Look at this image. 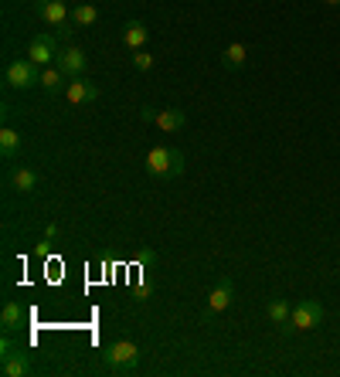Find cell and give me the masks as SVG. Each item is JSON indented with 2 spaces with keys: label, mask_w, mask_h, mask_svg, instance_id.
I'll list each match as a JSON object with an SVG mask.
<instances>
[{
  "label": "cell",
  "mask_w": 340,
  "mask_h": 377,
  "mask_svg": "<svg viewBox=\"0 0 340 377\" xmlns=\"http://www.w3.org/2000/svg\"><path fill=\"white\" fill-rule=\"evenodd\" d=\"M188 167V160H184V153L177 150V147H164V143H157L150 153H147V173H150L153 180H174V177H181Z\"/></svg>",
  "instance_id": "cell-1"
},
{
  "label": "cell",
  "mask_w": 340,
  "mask_h": 377,
  "mask_svg": "<svg viewBox=\"0 0 340 377\" xmlns=\"http://www.w3.org/2000/svg\"><path fill=\"white\" fill-rule=\"evenodd\" d=\"M102 364L116 371V374H130L136 371V364H140V347L133 343V340H113V343H106V350H102Z\"/></svg>",
  "instance_id": "cell-2"
},
{
  "label": "cell",
  "mask_w": 340,
  "mask_h": 377,
  "mask_svg": "<svg viewBox=\"0 0 340 377\" xmlns=\"http://www.w3.org/2000/svg\"><path fill=\"white\" fill-rule=\"evenodd\" d=\"M4 85H7V89H20V92H28V89L41 85V68L28 55L11 58V61H7V68H4Z\"/></svg>",
  "instance_id": "cell-3"
},
{
  "label": "cell",
  "mask_w": 340,
  "mask_h": 377,
  "mask_svg": "<svg viewBox=\"0 0 340 377\" xmlns=\"http://www.w3.org/2000/svg\"><path fill=\"white\" fill-rule=\"evenodd\" d=\"M0 374L4 377H28L31 374V360L28 354L14 347L11 340H0Z\"/></svg>",
  "instance_id": "cell-4"
},
{
  "label": "cell",
  "mask_w": 340,
  "mask_h": 377,
  "mask_svg": "<svg viewBox=\"0 0 340 377\" xmlns=\"http://www.w3.org/2000/svg\"><path fill=\"white\" fill-rule=\"evenodd\" d=\"M323 316H327V309H323L317 299H300L296 306H293V330L296 333H310V330H317L323 323Z\"/></svg>",
  "instance_id": "cell-5"
},
{
  "label": "cell",
  "mask_w": 340,
  "mask_h": 377,
  "mask_svg": "<svg viewBox=\"0 0 340 377\" xmlns=\"http://www.w3.org/2000/svg\"><path fill=\"white\" fill-rule=\"evenodd\" d=\"M143 119L147 123H157V130H164V132H181L184 126H188V113L184 109H177V106H167V109H157L153 113L150 106H143Z\"/></svg>",
  "instance_id": "cell-6"
},
{
  "label": "cell",
  "mask_w": 340,
  "mask_h": 377,
  "mask_svg": "<svg viewBox=\"0 0 340 377\" xmlns=\"http://www.w3.org/2000/svg\"><path fill=\"white\" fill-rule=\"evenodd\" d=\"M28 58L38 65V68H48V65H55L58 58V41L51 35H35L31 44H28Z\"/></svg>",
  "instance_id": "cell-7"
},
{
  "label": "cell",
  "mask_w": 340,
  "mask_h": 377,
  "mask_svg": "<svg viewBox=\"0 0 340 377\" xmlns=\"http://www.w3.org/2000/svg\"><path fill=\"white\" fill-rule=\"evenodd\" d=\"M7 190H14V194H35L38 190V173L31 167H24V163H14V167H7Z\"/></svg>",
  "instance_id": "cell-8"
},
{
  "label": "cell",
  "mask_w": 340,
  "mask_h": 377,
  "mask_svg": "<svg viewBox=\"0 0 340 377\" xmlns=\"http://www.w3.org/2000/svg\"><path fill=\"white\" fill-rule=\"evenodd\" d=\"M55 65H58V68H61V72H65L68 78H78V75H85V68H89V58H85V51H82V48L68 44L65 51H58Z\"/></svg>",
  "instance_id": "cell-9"
},
{
  "label": "cell",
  "mask_w": 340,
  "mask_h": 377,
  "mask_svg": "<svg viewBox=\"0 0 340 377\" xmlns=\"http://www.w3.org/2000/svg\"><path fill=\"white\" fill-rule=\"evenodd\" d=\"M65 99H68L72 106H89V102H95V99H99V85H95L92 78L78 75V78H72V82H68Z\"/></svg>",
  "instance_id": "cell-10"
},
{
  "label": "cell",
  "mask_w": 340,
  "mask_h": 377,
  "mask_svg": "<svg viewBox=\"0 0 340 377\" xmlns=\"http://www.w3.org/2000/svg\"><path fill=\"white\" fill-rule=\"evenodd\" d=\"M231 299H235V285H231V279H218V285L208 292V316H218V313H225L228 306H231Z\"/></svg>",
  "instance_id": "cell-11"
},
{
  "label": "cell",
  "mask_w": 340,
  "mask_h": 377,
  "mask_svg": "<svg viewBox=\"0 0 340 377\" xmlns=\"http://www.w3.org/2000/svg\"><path fill=\"white\" fill-rule=\"evenodd\" d=\"M35 11H38V18L44 24H65V20H72V11H68L65 0H38Z\"/></svg>",
  "instance_id": "cell-12"
},
{
  "label": "cell",
  "mask_w": 340,
  "mask_h": 377,
  "mask_svg": "<svg viewBox=\"0 0 340 377\" xmlns=\"http://www.w3.org/2000/svg\"><path fill=\"white\" fill-rule=\"evenodd\" d=\"M265 316L279 326V333H293V323H289V320H293V306H289L286 299H279V296H276V299L265 302Z\"/></svg>",
  "instance_id": "cell-13"
},
{
  "label": "cell",
  "mask_w": 340,
  "mask_h": 377,
  "mask_svg": "<svg viewBox=\"0 0 340 377\" xmlns=\"http://www.w3.org/2000/svg\"><path fill=\"white\" fill-rule=\"evenodd\" d=\"M147 38H150V27H147L140 18H133L123 24V44H126L130 51H140V48L147 44Z\"/></svg>",
  "instance_id": "cell-14"
},
{
  "label": "cell",
  "mask_w": 340,
  "mask_h": 377,
  "mask_svg": "<svg viewBox=\"0 0 340 377\" xmlns=\"http://www.w3.org/2000/svg\"><path fill=\"white\" fill-rule=\"evenodd\" d=\"M68 82H72V78L65 75V72H61L58 65H48V68H41V89H44L48 95H58V92L65 95Z\"/></svg>",
  "instance_id": "cell-15"
},
{
  "label": "cell",
  "mask_w": 340,
  "mask_h": 377,
  "mask_svg": "<svg viewBox=\"0 0 340 377\" xmlns=\"http://www.w3.org/2000/svg\"><path fill=\"white\" fill-rule=\"evenodd\" d=\"M248 61V48L242 44V41H231L225 51H221V65H225L228 72H238V68H245Z\"/></svg>",
  "instance_id": "cell-16"
},
{
  "label": "cell",
  "mask_w": 340,
  "mask_h": 377,
  "mask_svg": "<svg viewBox=\"0 0 340 377\" xmlns=\"http://www.w3.org/2000/svg\"><path fill=\"white\" fill-rule=\"evenodd\" d=\"M20 323H24V309H20V302H4V309H0V326H4V333L18 330Z\"/></svg>",
  "instance_id": "cell-17"
},
{
  "label": "cell",
  "mask_w": 340,
  "mask_h": 377,
  "mask_svg": "<svg viewBox=\"0 0 340 377\" xmlns=\"http://www.w3.org/2000/svg\"><path fill=\"white\" fill-rule=\"evenodd\" d=\"M20 143H24V140H20V132L14 130V126H4V130H0V153H4L7 160L20 153Z\"/></svg>",
  "instance_id": "cell-18"
},
{
  "label": "cell",
  "mask_w": 340,
  "mask_h": 377,
  "mask_svg": "<svg viewBox=\"0 0 340 377\" xmlns=\"http://www.w3.org/2000/svg\"><path fill=\"white\" fill-rule=\"evenodd\" d=\"M72 24L75 27H95L99 24V11H95L92 4H75L72 7Z\"/></svg>",
  "instance_id": "cell-19"
},
{
  "label": "cell",
  "mask_w": 340,
  "mask_h": 377,
  "mask_svg": "<svg viewBox=\"0 0 340 377\" xmlns=\"http://www.w3.org/2000/svg\"><path fill=\"white\" fill-rule=\"evenodd\" d=\"M133 65H136L140 72H150V68H153V55L140 48V51H133Z\"/></svg>",
  "instance_id": "cell-20"
},
{
  "label": "cell",
  "mask_w": 340,
  "mask_h": 377,
  "mask_svg": "<svg viewBox=\"0 0 340 377\" xmlns=\"http://www.w3.org/2000/svg\"><path fill=\"white\" fill-rule=\"evenodd\" d=\"M55 238H58V225H55V221H51V225L44 228V242H48V245H51V242H55Z\"/></svg>",
  "instance_id": "cell-21"
},
{
  "label": "cell",
  "mask_w": 340,
  "mask_h": 377,
  "mask_svg": "<svg viewBox=\"0 0 340 377\" xmlns=\"http://www.w3.org/2000/svg\"><path fill=\"white\" fill-rule=\"evenodd\" d=\"M323 4H330V7H340V0H323Z\"/></svg>",
  "instance_id": "cell-22"
}]
</instances>
